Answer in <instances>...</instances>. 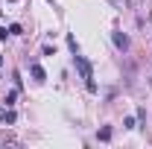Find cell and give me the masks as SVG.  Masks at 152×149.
Instances as JSON below:
<instances>
[{
	"instance_id": "cell-3",
	"label": "cell",
	"mask_w": 152,
	"mask_h": 149,
	"mask_svg": "<svg viewBox=\"0 0 152 149\" xmlns=\"http://www.w3.org/2000/svg\"><path fill=\"white\" fill-rule=\"evenodd\" d=\"M0 123H15V111L6 105V108H0Z\"/></svg>"
},
{
	"instance_id": "cell-6",
	"label": "cell",
	"mask_w": 152,
	"mask_h": 149,
	"mask_svg": "<svg viewBox=\"0 0 152 149\" xmlns=\"http://www.w3.org/2000/svg\"><path fill=\"white\" fill-rule=\"evenodd\" d=\"M111 137V129H99V140H108Z\"/></svg>"
},
{
	"instance_id": "cell-1",
	"label": "cell",
	"mask_w": 152,
	"mask_h": 149,
	"mask_svg": "<svg viewBox=\"0 0 152 149\" xmlns=\"http://www.w3.org/2000/svg\"><path fill=\"white\" fill-rule=\"evenodd\" d=\"M73 64H76V70H79V76L85 79V88L94 93V91H96V82H94V70H91V61H88L85 56H79V53H76V56H73Z\"/></svg>"
},
{
	"instance_id": "cell-7",
	"label": "cell",
	"mask_w": 152,
	"mask_h": 149,
	"mask_svg": "<svg viewBox=\"0 0 152 149\" xmlns=\"http://www.w3.org/2000/svg\"><path fill=\"white\" fill-rule=\"evenodd\" d=\"M0 64H3V56H0Z\"/></svg>"
},
{
	"instance_id": "cell-5",
	"label": "cell",
	"mask_w": 152,
	"mask_h": 149,
	"mask_svg": "<svg viewBox=\"0 0 152 149\" xmlns=\"http://www.w3.org/2000/svg\"><path fill=\"white\" fill-rule=\"evenodd\" d=\"M15 99H18V91H9V93H6V105H9V108L15 105Z\"/></svg>"
},
{
	"instance_id": "cell-4",
	"label": "cell",
	"mask_w": 152,
	"mask_h": 149,
	"mask_svg": "<svg viewBox=\"0 0 152 149\" xmlns=\"http://www.w3.org/2000/svg\"><path fill=\"white\" fill-rule=\"evenodd\" d=\"M29 70H32V79H35V82H44V79H47V73H44V67H41V64H32Z\"/></svg>"
},
{
	"instance_id": "cell-2",
	"label": "cell",
	"mask_w": 152,
	"mask_h": 149,
	"mask_svg": "<svg viewBox=\"0 0 152 149\" xmlns=\"http://www.w3.org/2000/svg\"><path fill=\"white\" fill-rule=\"evenodd\" d=\"M114 44H117V50H123V53L129 50V38L123 35V32H114Z\"/></svg>"
}]
</instances>
